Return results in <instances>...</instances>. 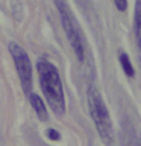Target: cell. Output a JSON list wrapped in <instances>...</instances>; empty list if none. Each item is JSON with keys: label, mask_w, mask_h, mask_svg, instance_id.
I'll return each instance as SVG.
<instances>
[{"label": "cell", "mask_w": 141, "mask_h": 146, "mask_svg": "<svg viewBox=\"0 0 141 146\" xmlns=\"http://www.w3.org/2000/svg\"><path fill=\"white\" fill-rule=\"evenodd\" d=\"M36 70H38L40 76L41 90H43L49 107L53 110L55 114L62 116L65 113V98H64L62 81L58 68L52 62L45 61V59H40L36 62Z\"/></svg>", "instance_id": "6da1fadb"}, {"label": "cell", "mask_w": 141, "mask_h": 146, "mask_svg": "<svg viewBox=\"0 0 141 146\" xmlns=\"http://www.w3.org/2000/svg\"><path fill=\"white\" fill-rule=\"evenodd\" d=\"M86 100H88L90 116L94 122V126L99 132V137L102 139L105 145L114 143V128L111 122V116L106 108V104L97 90L96 85H90L86 91Z\"/></svg>", "instance_id": "7a4b0ae2"}, {"label": "cell", "mask_w": 141, "mask_h": 146, "mask_svg": "<svg viewBox=\"0 0 141 146\" xmlns=\"http://www.w3.org/2000/svg\"><path fill=\"white\" fill-rule=\"evenodd\" d=\"M55 5L58 8L62 27L65 31V35L73 47V52H74L79 61H84L85 59V43H84V35H82L79 25H77L76 17L73 15L71 9L65 3V0H55Z\"/></svg>", "instance_id": "3957f363"}, {"label": "cell", "mask_w": 141, "mask_h": 146, "mask_svg": "<svg viewBox=\"0 0 141 146\" xmlns=\"http://www.w3.org/2000/svg\"><path fill=\"white\" fill-rule=\"evenodd\" d=\"M9 53L14 59V64L17 67L18 78H20L21 87L26 93H29L32 88V64L29 59V55L26 53V50L21 47L18 43L12 41L9 43Z\"/></svg>", "instance_id": "277c9868"}, {"label": "cell", "mask_w": 141, "mask_h": 146, "mask_svg": "<svg viewBox=\"0 0 141 146\" xmlns=\"http://www.w3.org/2000/svg\"><path fill=\"white\" fill-rule=\"evenodd\" d=\"M27 94H29V93H27ZM29 100H30L32 108L35 110V113H36V116H38L40 120H41V122H47L49 113H47V108H45L43 99H41L36 93H30V94H29Z\"/></svg>", "instance_id": "5b68a950"}, {"label": "cell", "mask_w": 141, "mask_h": 146, "mask_svg": "<svg viewBox=\"0 0 141 146\" xmlns=\"http://www.w3.org/2000/svg\"><path fill=\"white\" fill-rule=\"evenodd\" d=\"M134 34L138 46V53L141 58V0H135V12H134Z\"/></svg>", "instance_id": "8992f818"}, {"label": "cell", "mask_w": 141, "mask_h": 146, "mask_svg": "<svg viewBox=\"0 0 141 146\" xmlns=\"http://www.w3.org/2000/svg\"><path fill=\"white\" fill-rule=\"evenodd\" d=\"M118 61H120V66L123 68V72L126 73V76H129V78H134L135 76L134 67H132V62H130L129 56H127V53L121 52L120 55H118Z\"/></svg>", "instance_id": "52a82bcc"}, {"label": "cell", "mask_w": 141, "mask_h": 146, "mask_svg": "<svg viewBox=\"0 0 141 146\" xmlns=\"http://www.w3.org/2000/svg\"><path fill=\"white\" fill-rule=\"evenodd\" d=\"M114 3H115V8L120 12H125L127 9V0H114Z\"/></svg>", "instance_id": "ba28073f"}, {"label": "cell", "mask_w": 141, "mask_h": 146, "mask_svg": "<svg viewBox=\"0 0 141 146\" xmlns=\"http://www.w3.org/2000/svg\"><path fill=\"white\" fill-rule=\"evenodd\" d=\"M47 137L50 140H55V141L61 140V134H59L56 129H47Z\"/></svg>", "instance_id": "9c48e42d"}]
</instances>
